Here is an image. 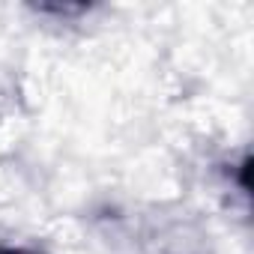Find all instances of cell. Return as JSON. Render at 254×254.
<instances>
[{"instance_id":"1","label":"cell","mask_w":254,"mask_h":254,"mask_svg":"<svg viewBox=\"0 0 254 254\" xmlns=\"http://www.w3.org/2000/svg\"><path fill=\"white\" fill-rule=\"evenodd\" d=\"M33 9L36 12H54V15H81L90 6H84V3H36Z\"/></svg>"},{"instance_id":"2","label":"cell","mask_w":254,"mask_h":254,"mask_svg":"<svg viewBox=\"0 0 254 254\" xmlns=\"http://www.w3.org/2000/svg\"><path fill=\"white\" fill-rule=\"evenodd\" d=\"M0 254H42L33 248H21V245H0Z\"/></svg>"}]
</instances>
